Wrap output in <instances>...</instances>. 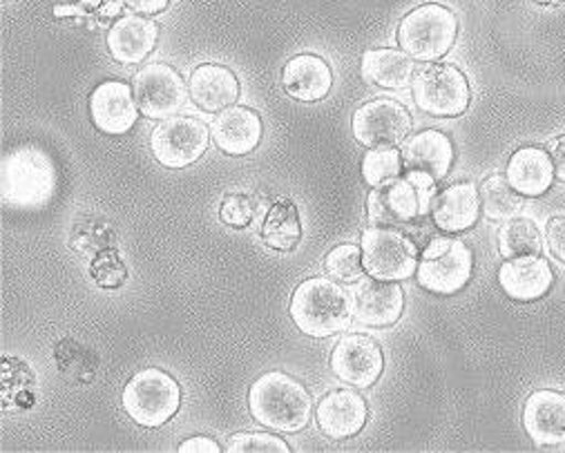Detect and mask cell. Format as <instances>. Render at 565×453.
Wrapping results in <instances>:
<instances>
[{
    "label": "cell",
    "mask_w": 565,
    "mask_h": 453,
    "mask_svg": "<svg viewBox=\"0 0 565 453\" xmlns=\"http://www.w3.org/2000/svg\"><path fill=\"white\" fill-rule=\"evenodd\" d=\"M226 453H289V444L270 433H235L226 442Z\"/></svg>",
    "instance_id": "32"
},
{
    "label": "cell",
    "mask_w": 565,
    "mask_h": 453,
    "mask_svg": "<svg viewBox=\"0 0 565 453\" xmlns=\"http://www.w3.org/2000/svg\"><path fill=\"white\" fill-rule=\"evenodd\" d=\"M499 284L510 300L534 302L547 295L554 284V273L550 263L539 255L516 257L499 268Z\"/></svg>",
    "instance_id": "20"
},
{
    "label": "cell",
    "mask_w": 565,
    "mask_h": 453,
    "mask_svg": "<svg viewBox=\"0 0 565 453\" xmlns=\"http://www.w3.org/2000/svg\"><path fill=\"white\" fill-rule=\"evenodd\" d=\"M124 3L141 17H154L168 8L170 0H124Z\"/></svg>",
    "instance_id": "38"
},
{
    "label": "cell",
    "mask_w": 565,
    "mask_h": 453,
    "mask_svg": "<svg viewBox=\"0 0 565 453\" xmlns=\"http://www.w3.org/2000/svg\"><path fill=\"white\" fill-rule=\"evenodd\" d=\"M479 195H481L483 215L492 222L512 219V217H516V213L523 206L521 195L510 186L508 176H501V174H494V176L486 179Z\"/></svg>",
    "instance_id": "28"
},
{
    "label": "cell",
    "mask_w": 565,
    "mask_h": 453,
    "mask_svg": "<svg viewBox=\"0 0 565 453\" xmlns=\"http://www.w3.org/2000/svg\"><path fill=\"white\" fill-rule=\"evenodd\" d=\"M253 202L244 195H233V197H226L222 208H220V217L224 224L233 226V228H246L253 219Z\"/></svg>",
    "instance_id": "34"
},
{
    "label": "cell",
    "mask_w": 565,
    "mask_h": 453,
    "mask_svg": "<svg viewBox=\"0 0 565 453\" xmlns=\"http://www.w3.org/2000/svg\"><path fill=\"white\" fill-rule=\"evenodd\" d=\"M209 126L195 117L163 119L152 137L150 148L154 159L170 170H181L198 163L209 148Z\"/></svg>",
    "instance_id": "10"
},
{
    "label": "cell",
    "mask_w": 565,
    "mask_h": 453,
    "mask_svg": "<svg viewBox=\"0 0 565 453\" xmlns=\"http://www.w3.org/2000/svg\"><path fill=\"white\" fill-rule=\"evenodd\" d=\"M547 154L554 163V174L558 176V181H565V134L547 143Z\"/></svg>",
    "instance_id": "37"
},
{
    "label": "cell",
    "mask_w": 565,
    "mask_h": 453,
    "mask_svg": "<svg viewBox=\"0 0 565 453\" xmlns=\"http://www.w3.org/2000/svg\"><path fill=\"white\" fill-rule=\"evenodd\" d=\"M248 409L266 429L298 433L311 420L313 400L302 382L281 371H270L253 382L248 391Z\"/></svg>",
    "instance_id": "1"
},
{
    "label": "cell",
    "mask_w": 565,
    "mask_h": 453,
    "mask_svg": "<svg viewBox=\"0 0 565 453\" xmlns=\"http://www.w3.org/2000/svg\"><path fill=\"white\" fill-rule=\"evenodd\" d=\"M177 451H179V453H220V451H224V449H222L213 438L198 435V438L183 440Z\"/></svg>",
    "instance_id": "36"
},
{
    "label": "cell",
    "mask_w": 565,
    "mask_h": 453,
    "mask_svg": "<svg viewBox=\"0 0 565 453\" xmlns=\"http://www.w3.org/2000/svg\"><path fill=\"white\" fill-rule=\"evenodd\" d=\"M126 266L117 257V252L108 250L102 252L92 263V278L97 280L104 289H119L126 282Z\"/></svg>",
    "instance_id": "33"
},
{
    "label": "cell",
    "mask_w": 565,
    "mask_h": 453,
    "mask_svg": "<svg viewBox=\"0 0 565 453\" xmlns=\"http://www.w3.org/2000/svg\"><path fill=\"white\" fill-rule=\"evenodd\" d=\"M362 263L369 278L383 282L409 280L418 268V246L412 237L387 228H366L362 233Z\"/></svg>",
    "instance_id": "7"
},
{
    "label": "cell",
    "mask_w": 565,
    "mask_h": 453,
    "mask_svg": "<svg viewBox=\"0 0 565 453\" xmlns=\"http://www.w3.org/2000/svg\"><path fill=\"white\" fill-rule=\"evenodd\" d=\"M331 371L355 389H369L385 371L383 348L366 335H347L331 350Z\"/></svg>",
    "instance_id": "14"
},
{
    "label": "cell",
    "mask_w": 565,
    "mask_h": 453,
    "mask_svg": "<svg viewBox=\"0 0 565 453\" xmlns=\"http://www.w3.org/2000/svg\"><path fill=\"white\" fill-rule=\"evenodd\" d=\"M405 311V291L396 282L364 280L353 291V320L362 326H394Z\"/></svg>",
    "instance_id": "16"
},
{
    "label": "cell",
    "mask_w": 565,
    "mask_h": 453,
    "mask_svg": "<svg viewBox=\"0 0 565 453\" xmlns=\"http://www.w3.org/2000/svg\"><path fill=\"white\" fill-rule=\"evenodd\" d=\"M366 418H369V407L364 398L347 389L327 393L316 409V420L320 431L333 440L353 438L355 433L362 431V427L366 424Z\"/></svg>",
    "instance_id": "21"
},
{
    "label": "cell",
    "mask_w": 565,
    "mask_h": 453,
    "mask_svg": "<svg viewBox=\"0 0 565 453\" xmlns=\"http://www.w3.org/2000/svg\"><path fill=\"white\" fill-rule=\"evenodd\" d=\"M291 317L309 337H331L349 328L353 320V298L333 280L311 278L291 298Z\"/></svg>",
    "instance_id": "2"
},
{
    "label": "cell",
    "mask_w": 565,
    "mask_h": 453,
    "mask_svg": "<svg viewBox=\"0 0 565 453\" xmlns=\"http://www.w3.org/2000/svg\"><path fill=\"white\" fill-rule=\"evenodd\" d=\"M121 405L137 424L157 429L177 416L181 389L170 374L161 369H141L126 385Z\"/></svg>",
    "instance_id": "5"
},
{
    "label": "cell",
    "mask_w": 565,
    "mask_h": 453,
    "mask_svg": "<svg viewBox=\"0 0 565 453\" xmlns=\"http://www.w3.org/2000/svg\"><path fill=\"white\" fill-rule=\"evenodd\" d=\"M434 195V188L418 186L407 176H396L369 193L366 215L375 226H409L429 213Z\"/></svg>",
    "instance_id": "8"
},
{
    "label": "cell",
    "mask_w": 565,
    "mask_h": 453,
    "mask_svg": "<svg viewBox=\"0 0 565 453\" xmlns=\"http://www.w3.org/2000/svg\"><path fill=\"white\" fill-rule=\"evenodd\" d=\"M324 268H327V273H329L333 280H338V282H344V284L360 282L362 276L366 273L364 263H362V248H358V246H353V244L335 246V248L327 255Z\"/></svg>",
    "instance_id": "31"
},
{
    "label": "cell",
    "mask_w": 565,
    "mask_h": 453,
    "mask_svg": "<svg viewBox=\"0 0 565 453\" xmlns=\"http://www.w3.org/2000/svg\"><path fill=\"white\" fill-rule=\"evenodd\" d=\"M536 6H561L563 0H534Z\"/></svg>",
    "instance_id": "39"
},
{
    "label": "cell",
    "mask_w": 565,
    "mask_h": 453,
    "mask_svg": "<svg viewBox=\"0 0 565 453\" xmlns=\"http://www.w3.org/2000/svg\"><path fill=\"white\" fill-rule=\"evenodd\" d=\"M541 235L534 222L525 217H512L499 230V250L505 259L534 257L541 252Z\"/></svg>",
    "instance_id": "29"
},
{
    "label": "cell",
    "mask_w": 565,
    "mask_h": 453,
    "mask_svg": "<svg viewBox=\"0 0 565 453\" xmlns=\"http://www.w3.org/2000/svg\"><path fill=\"white\" fill-rule=\"evenodd\" d=\"M401 154L405 176L425 188H434L436 181L449 174L454 163V145L440 130H423L412 134Z\"/></svg>",
    "instance_id": "13"
},
{
    "label": "cell",
    "mask_w": 565,
    "mask_h": 453,
    "mask_svg": "<svg viewBox=\"0 0 565 453\" xmlns=\"http://www.w3.org/2000/svg\"><path fill=\"white\" fill-rule=\"evenodd\" d=\"M412 87L416 106L431 117H458L467 110L472 97L465 74L443 63L416 72Z\"/></svg>",
    "instance_id": "9"
},
{
    "label": "cell",
    "mask_w": 565,
    "mask_h": 453,
    "mask_svg": "<svg viewBox=\"0 0 565 453\" xmlns=\"http://www.w3.org/2000/svg\"><path fill=\"white\" fill-rule=\"evenodd\" d=\"M89 117L94 128L104 134H126L139 119V106L135 101L132 85L124 80H106L94 87L89 97Z\"/></svg>",
    "instance_id": "15"
},
{
    "label": "cell",
    "mask_w": 565,
    "mask_h": 453,
    "mask_svg": "<svg viewBox=\"0 0 565 453\" xmlns=\"http://www.w3.org/2000/svg\"><path fill=\"white\" fill-rule=\"evenodd\" d=\"M132 89L139 112L154 121L174 117L188 99L181 74L166 63H150L139 69L132 80Z\"/></svg>",
    "instance_id": "11"
},
{
    "label": "cell",
    "mask_w": 565,
    "mask_h": 453,
    "mask_svg": "<svg viewBox=\"0 0 565 453\" xmlns=\"http://www.w3.org/2000/svg\"><path fill=\"white\" fill-rule=\"evenodd\" d=\"M159 28L143 17H126L108 32V52L124 65H137L157 47Z\"/></svg>",
    "instance_id": "25"
},
{
    "label": "cell",
    "mask_w": 565,
    "mask_h": 453,
    "mask_svg": "<svg viewBox=\"0 0 565 453\" xmlns=\"http://www.w3.org/2000/svg\"><path fill=\"white\" fill-rule=\"evenodd\" d=\"M281 87L291 99L316 104L329 97L333 87V72L318 54H298L281 69Z\"/></svg>",
    "instance_id": "19"
},
{
    "label": "cell",
    "mask_w": 565,
    "mask_h": 453,
    "mask_svg": "<svg viewBox=\"0 0 565 453\" xmlns=\"http://www.w3.org/2000/svg\"><path fill=\"white\" fill-rule=\"evenodd\" d=\"M262 239L268 248L277 252H289L300 244V211L291 199H279L273 204L262 224Z\"/></svg>",
    "instance_id": "27"
},
{
    "label": "cell",
    "mask_w": 565,
    "mask_h": 453,
    "mask_svg": "<svg viewBox=\"0 0 565 453\" xmlns=\"http://www.w3.org/2000/svg\"><path fill=\"white\" fill-rule=\"evenodd\" d=\"M56 191L52 159L36 145H21L3 159V204L36 211L50 204Z\"/></svg>",
    "instance_id": "3"
},
{
    "label": "cell",
    "mask_w": 565,
    "mask_h": 453,
    "mask_svg": "<svg viewBox=\"0 0 565 453\" xmlns=\"http://www.w3.org/2000/svg\"><path fill=\"white\" fill-rule=\"evenodd\" d=\"M523 427L536 446L565 442V396L558 391H534L523 407Z\"/></svg>",
    "instance_id": "22"
},
{
    "label": "cell",
    "mask_w": 565,
    "mask_h": 453,
    "mask_svg": "<svg viewBox=\"0 0 565 453\" xmlns=\"http://www.w3.org/2000/svg\"><path fill=\"white\" fill-rule=\"evenodd\" d=\"M262 134L264 126L259 115L244 106H231L222 110L211 123V137L215 145L231 157L250 154L262 143Z\"/></svg>",
    "instance_id": "18"
},
{
    "label": "cell",
    "mask_w": 565,
    "mask_h": 453,
    "mask_svg": "<svg viewBox=\"0 0 565 453\" xmlns=\"http://www.w3.org/2000/svg\"><path fill=\"white\" fill-rule=\"evenodd\" d=\"M475 270V255L465 241L454 237H434L423 248V259L416 268L418 284L436 295H454L469 280Z\"/></svg>",
    "instance_id": "6"
},
{
    "label": "cell",
    "mask_w": 565,
    "mask_h": 453,
    "mask_svg": "<svg viewBox=\"0 0 565 453\" xmlns=\"http://www.w3.org/2000/svg\"><path fill=\"white\" fill-rule=\"evenodd\" d=\"M458 19L438 3H425L412 10L398 25V43L416 61L431 63L443 58L456 43Z\"/></svg>",
    "instance_id": "4"
},
{
    "label": "cell",
    "mask_w": 565,
    "mask_h": 453,
    "mask_svg": "<svg viewBox=\"0 0 565 453\" xmlns=\"http://www.w3.org/2000/svg\"><path fill=\"white\" fill-rule=\"evenodd\" d=\"M545 237L554 257L565 263V217H554L545 228Z\"/></svg>",
    "instance_id": "35"
},
{
    "label": "cell",
    "mask_w": 565,
    "mask_h": 453,
    "mask_svg": "<svg viewBox=\"0 0 565 453\" xmlns=\"http://www.w3.org/2000/svg\"><path fill=\"white\" fill-rule=\"evenodd\" d=\"M191 99L204 112H222L239 99V80L224 65H200L191 74Z\"/></svg>",
    "instance_id": "23"
},
{
    "label": "cell",
    "mask_w": 565,
    "mask_h": 453,
    "mask_svg": "<svg viewBox=\"0 0 565 453\" xmlns=\"http://www.w3.org/2000/svg\"><path fill=\"white\" fill-rule=\"evenodd\" d=\"M434 226L443 233H465L481 215V195L472 181H458L436 193L429 206Z\"/></svg>",
    "instance_id": "17"
},
{
    "label": "cell",
    "mask_w": 565,
    "mask_h": 453,
    "mask_svg": "<svg viewBox=\"0 0 565 453\" xmlns=\"http://www.w3.org/2000/svg\"><path fill=\"white\" fill-rule=\"evenodd\" d=\"M351 130L355 141L366 148H394L409 134L412 117L394 99H373L355 110Z\"/></svg>",
    "instance_id": "12"
},
{
    "label": "cell",
    "mask_w": 565,
    "mask_h": 453,
    "mask_svg": "<svg viewBox=\"0 0 565 453\" xmlns=\"http://www.w3.org/2000/svg\"><path fill=\"white\" fill-rule=\"evenodd\" d=\"M505 176L521 197H541L550 191L554 181V163L547 150L525 145L510 157Z\"/></svg>",
    "instance_id": "24"
},
{
    "label": "cell",
    "mask_w": 565,
    "mask_h": 453,
    "mask_svg": "<svg viewBox=\"0 0 565 453\" xmlns=\"http://www.w3.org/2000/svg\"><path fill=\"white\" fill-rule=\"evenodd\" d=\"M403 154L396 148H369L362 157V176L371 188L401 176Z\"/></svg>",
    "instance_id": "30"
},
{
    "label": "cell",
    "mask_w": 565,
    "mask_h": 453,
    "mask_svg": "<svg viewBox=\"0 0 565 453\" xmlns=\"http://www.w3.org/2000/svg\"><path fill=\"white\" fill-rule=\"evenodd\" d=\"M360 72L366 83L385 89H403L416 76V65L403 50H369L362 56Z\"/></svg>",
    "instance_id": "26"
}]
</instances>
